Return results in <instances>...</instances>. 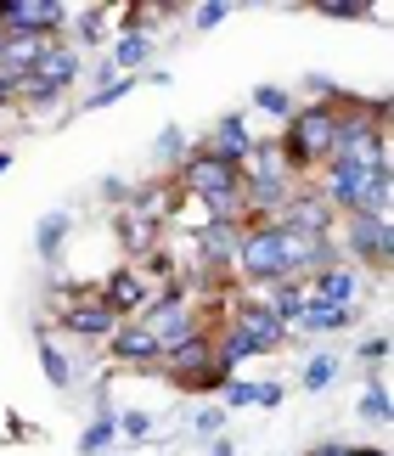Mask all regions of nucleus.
<instances>
[{
    "label": "nucleus",
    "instance_id": "obj_1",
    "mask_svg": "<svg viewBox=\"0 0 394 456\" xmlns=\"http://www.w3.org/2000/svg\"><path fill=\"white\" fill-rule=\"evenodd\" d=\"M332 147H338V108H327V102H310V108L288 113V135H282L276 152H288V175H299V169L327 164Z\"/></svg>",
    "mask_w": 394,
    "mask_h": 456
},
{
    "label": "nucleus",
    "instance_id": "obj_2",
    "mask_svg": "<svg viewBox=\"0 0 394 456\" xmlns=\"http://www.w3.org/2000/svg\"><path fill=\"white\" fill-rule=\"evenodd\" d=\"M389 175V147L366 152V158H327V208H344V215H366L372 186Z\"/></svg>",
    "mask_w": 394,
    "mask_h": 456
},
{
    "label": "nucleus",
    "instance_id": "obj_3",
    "mask_svg": "<svg viewBox=\"0 0 394 456\" xmlns=\"http://www.w3.org/2000/svg\"><path fill=\"white\" fill-rule=\"evenodd\" d=\"M181 186L214 208V220H231L237 203H242V169L226 164V158H214V152H192L186 158V164H181Z\"/></svg>",
    "mask_w": 394,
    "mask_h": 456
},
{
    "label": "nucleus",
    "instance_id": "obj_4",
    "mask_svg": "<svg viewBox=\"0 0 394 456\" xmlns=\"http://www.w3.org/2000/svg\"><path fill=\"white\" fill-rule=\"evenodd\" d=\"M237 265H242L248 282H293L288 276V232L276 220L248 225L237 237Z\"/></svg>",
    "mask_w": 394,
    "mask_h": 456
},
{
    "label": "nucleus",
    "instance_id": "obj_5",
    "mask_svg": "<svg viewBox=\"0 0 394 456\" xmlns=\"http://www.w3.org/2000/svg\"><path fill=\"white\" fill-rule=\"evenodd\" d=\"M141 332H147V338L158 344V355H164V349L186 344L192 332H203V327L192 322V310H186V299H181V288H164V299H158L147 315H141Z\"/></svg>",
    "mask_w": 394,
    "mask_h": 456
},
{
    "label": "nucleus",
    "instance_id": "obj_6",
    "mask_svg": "<svg viewBox=\"0 0 394 456\" xmlns=\"http://www.w3.org/2000/svg\"><path fill=\"white\" fill-rule=\"evenodd\" d=\"M344 248L355 259H372V265H389L394 254V232H389V215H349L344 220Z\"/></svg>",
    "mask_w": 394,
    "mask_h": 456
},
{
    "label": "nucleus",
    "instance_id": "obj_7",
    "mask_svg": "<svg viewBox=\"0 0 394 456\" xmlns=\"http://www.w3.org/2000/svg\"><path fill=\"white\" fill-rule=\"evenodd\" d=\"M62 6L57 0H0V28L6 34H57Z\"/></svg>",
    "mask_w": 394,
    "mask_h": 456
},
{
    "label": "nucleus",
    "instance_id": "obj_8",
    "mask_svg": "<svg viewBox=\"0 0 394 456\" xmlns=\"http://www.w3.org/2000/svg\"><path fill=\"white\" fill-rule=\"evenodd\" d=\"M304 293H310L316 305L355 310V299H361V271H349V265H327V271H316L310 282H304Z\"/></svg>",
    "mask_w": 394,
    "mask_h": 456
},
{
    "label": "nucleus",
    "instance_id": "obj_9",
    "mask_svg": "<svg viewBox=\"0 0 394 456\" xmlns=\"http://www.w3.org/2000/svg\"><path fill=\"white\" fill-rule=\"evenodd\" d=\"M231 327H242L248 338H254V349H276L282 338H288V322H282L265 299H242L237 315H231Z\"/></svg>",
    "mask_w": 394,
    "mask_h": 456
},
{
    "label": "nucleus",
    "instance_id": "obj_10",
    "mask_svg": "<svg viewBox=\"0 0 394 456\" xmlns=\"http://www.w3.org/2000/svg\"><path fill=\"white\" fill-rule=\"evenodd\" d=\"M45 51H51V34H6V40H0V68H12V74L23 79V74L40 68Z\"/></svg>",
    "mask_w": 394,
    "mask_h": 456
},
{
    "label": "nucleus",
    "instance_id": "obj_11",
    "mask_svg": "<svg viewBox=\"0 0 394 456\" xmlns=\"http://www.w3.org/2000/svg\"><path fill=\"white\" fill-rule=\"evenodd\" d=\"M164 361H169V372L186 383V378H197V372H209V366H214V338H209V332H192L186 344L164 349Z\"/></svg>",
    "mask_w": 394,
    "mask_h": 456
},
{
    "label": "nucleus",
    "instance_id": "obj_12",
    "mask_svg": "<svg viewBox=\"0 0 394 456\" xmlns=\"http://www.w3.org/2000/svg\"><path fill=\"white\" fill-rule=\"evenodd\" d=\"M68 332H79V338H113L119 315L102 299H79V305H68Z\"/></svg>",
    "mask_w": 394,
    "mask_h": 456
},
{
    "label": "nucleus",
    "instance_id": "obj_13",
    "mask_svg": "<svg viewBox=\"0 0 394 456\" xmlns=\"http://www.w3.org/2000/svg\"><path fill=\"white\" fill-rule=\"evenodd\" d=\"M203 152H214V158H226V164H248V152H254V142H248V130H242V118H220L214 125V142L203 147Z\"/></svg>",
    "mask_w": 394,
    "mask_h": 456
},
{
    "label": "nucleus",
    "instance_id": "obj_14",
    "mask_svg": "<svg viewBox=\"0 0 394 456\" xmlns=\"http://www.w3.org/2000/svg\"><path fill=\"white\" fill-rule=\"evenodd\" d=\"M102 305L113 310V315H124V310H141V305H147V282H141L135 271H119L113 282H107V293H102Z\"/></svg>",
    "mask_w": 394,
    "mask_h": 456
},
{
    "label": "nucleus",
    "instance_id": "obj_15",
    "mask_svg": "<svg viewBox=\"0 0 394 456\" xmlns=\"http://www.w3.org/2000/svg\"><path fill=\"white\" fill-rule=\"evenodd\" d=\"M113 355H119V361H130V366H141V361H164V355H158V344L147 338V332H141V322L113 332Z\"/></svg>",
    "mask_w": 394,
    "mask_h": 456
},
{
    "label": "nucleus",
    "instance_id": "obj_16",
    "mask_svg": "<svg viewBox=\"0 0 394 456\" xmlns=\"http://www.w3.org/2000/svg\"><path fill=\"white\" fill-rule=\"evenodd\" d=\"M237 225H231V220H214L209 225V232L203 237H197V242H203V259H209V265H214V259H220V265H231V259H237Z\"/></svg>",
    "mask_w": 394,
    "mask_h": 456
},
{
    "label": "nucleus",
    "instance_id": "obj_17",
    "mask_svg": "<svg viewBox=\"0 0 394 456\" xmlns=\"http://www.w3.org/2000/svg\"><path fill=\"white\" fill-rule=\"evenodd\" d=\"M349 315H355V310H338V305H316V299H310V305L299 310L293 327H304V332H338V327H349Z\"/></svg>",
    "mask_w": 394,
    "mask_h": 456
},
{
    "label": "nucleus",
    "instance_id": "obj_18",
    "mask_svg": "<svg viewBox=\"0 0 394 456\" xmlns=\"http://www.w3.org/2000/svg\"><path fill=\"white\" fill-rule=\"evenodd\" d=\"M310 305V293H304V282H271V310L282 315V322H299V310Z\"/></svg>",
    "mask_w": 394,
    "mask_h": 456
},
{
    "label": "nucleus",
    "instance_id": "obj_19",
    "mask_svg": "<svg viewBox=\"0 0 394 456\" xmlns=\"http://www.w3.org/2000/svg\"><path fill=\"white\" fill-rule=\"evenodd\" d=\"M361 417L366 423H389V389L383 383H372V389L361 395Z\"/></svg>",
    "mask_w": 394,
    "mask_h": 456
},
{
    "label": "nucleus",
    "instance_id": "obj_20",
    "mask_svg": "<svg viewBox=\"0 0 394 456\" xmlns=\"http://www.w3.org/2000/svg\"><path fill=\"white\" fill-rule=\"evenodd\" d=\"M332 372H338V361H332V355H316L310 366H304V389H310V395H316V389H327Z\"/></svg>",
    "mask_w": 394,
    "mask_h": 456
},
{
    "label": "nucleus",
    "instance_id": "obj_21",
    "mask_svg": "<svg viewBox=\"0 0 394 456\" xmlns=\"http://www.w3.org/2000/svg\"><path fill=\"white\" fill-rule=\"evenodd\" d=\"M141 57H147V40H141V34H124L119 51H113V62H119V68H135Z\"/></svg>",
    "mask_w": 394,
    "mask_h": 456
},
{
    "label": "nucleus",
    "instance_id": "obj_22",
    "mask_svg": "<svg viewBox=\"0 0 394 456\" xmlns=\"http://www.w3.org/2000/svg\"><path fill=\"white\" fill-rule=\"evenodd\" d=\"M40 361H45L51 383H57V389H68V361H62V349H57V344H40Z\"/></svg>",
    "mask_w": 394,
    "mask_h": 456
},
{
    "label": "nucleus",
    "instance_id": "obj_23",
    "mask_svg": "<svg viewBox=\"0 0 394 456\" xmlns=\"http://www.w3.org/2000/svg\"><path fill=\"white\" fill-rule=\"evenodd\" d=\"M254 102H259L265 113H293V108H288V91H282V85H259Z\"/></svg>",
    "mask_w": 394,
    "mask_h": 456
},
{
    "label": "nucleus",
    "instance_id": "obj_24",
    "mask_svg": "<svg viewBox=\"0 0 394 456\" xmlns=\"http://www.w3.org/2000/svg\"><path fill=\"white\" fill-rule=\"evenodd\" d=\"M226 406H259V383H226Z\"/></svg>",
    "mask_w": 394,
    "mask_h": 456
},
{
    "label": "nucleus",
    "instance_id": "obj_25",
    "mask_svg": "<svg viewBox=\"0 0 394 456\" xmlns=\"http://www.w3.org/2000/svg\"><path fill=\"white\" fill-rule=\"evenodd\" d=\"M62 232H68V215H51L45 225H40V254H51L62 242Z\"/></svg>",
    "mask_w": 394,
    "mask_h": 456
},
{
    "label": "nucleus",
    "instance_id": "obj_26",
    "mask_svg": "<svg viewBox=\"0 0 394 456\" xmlns=\"http://www.w3.org/2000/svg\"><path fill=\"white\" fill-rule=\"evenodd\" d=\"M107 440H113V423H107V417H102L96 428H85V440H79V451H102Z\"/></svg>",
    "mask_w": 394,
    "mask_h": 456
},
{
    "label": "nucleus",
    "instance_id": "obj_27",
    "mask_svg": "<svg viewBox=\"0 0 394 456\" xmlns=\"http://www.w3.org/2000/svg\"><path fill=\"white\" fill-rule=\"evenodd\" d=\"M226 17H231V6H214L209 0V6H197V28H214V23H226Z\"/></svg>",
    "mask_w": 394,
    "mask_h": 456
},
{
    "label": "nucleus",
    "instance_id": "obj_28",
    "mask_svg": "<svg viewBox=\"0 0 394 456\" xmlns=\"http://www.w3.org/2000/svg\"><path fill=\"white\" fill-rule=\"evenodd\" d=\"M321 17H366V6H344V0H327V6H316Z\"/></svg>",
    "mask_w": 394,
    "mask_h": 456
},
{
    "label": "nucleus",
    "instance_id": "obj_29",
    "mask_svg": "<svg viewBox=\"0 0 394 456\" xmlns=\"http://www.w3.org/2000/svg\"><path fill=\"white\" fill-rule=\"evenodd\" d=\"M181 147H186V142H181V130H164V135H158V152H164V158H175Z\"/></svg>",
    "mask_w": 394,
    "mask_h": 456
},
{
    "label": "nucleus",
    "instance_id": "obj_30",
    "mask_svg": "<svg viewBox=\"0 0 394 456\" xmlns=\"http://www.w3.org/2000/svg\"><path fill=\"white\" fill-rule=\"evenodd\" d=\"M17 85H23V79H17L12 68H0V102H12V96H17Z\"/></svg>",
    "mask_w": 394,
    "mask_h": 456
},
{
    "label": "nucleus",
    "instance_id": "obj_31",
    "mask_svg": "<svg viewBox=\"0 0 394 456\" xmlns=\"http://www.w3.org/2000/svg\"><path fill=\"white\" fill-rule=\"evenodd\" d=\"M361 355H366V361H383V355H389V338H366Z\"/></svg>",
    "mask_w": 394,
    "mask_h": 456
},
{
    "label": "nucleus",
    "instance_id": "obj_32",
    "mask_svg": "<svg viewBox=\"0 0 394 456\" xmlns=\"http://www.w3.org/2000/svg\"><path fill=\"white\" fill-rule=\"evenodd\" d=\"M147 423H152V417H147V411H130V417H124V423H119V428H130V434H147Z\"/></svg>",
    "mask_w": 394,
    "mask_h": 456
},
{
    "label": "nucleus",
    "instance_id": "obj_33",
    "mask_svg": "<svg viewBox=\"0 0 394 456\" xmlns=\"http://www.w3.org/2000/svg\"><path fill=\"white\" fill-rule=\"evenodd\" d=\"M220 428V411H197V434H214Z\"/></svg>",
    "mask_w": 394,
    "mask_h": 456
},
{
    "label": "nucleus",
    "instance_id": "obj_34",
    "mask_svg": "<svg viewBox=\"0 0 394 456\" xmlns=\"http://www.w3.org/2000/svg\"><path fill=\"white\" fill-rule=\"evenodd\" d=\"M310 456H349V445H316Z\"/></svg>",
    "mask_w": 394,
    "mask_h": 456
},
{
    "label": "nucleus",
    "instance_id": "obj_35",
    "mask_svg": "<svg viewBox=\"0 0 394 456\" xmlns=\"http://www.w3.org/2000/svg\"><path fill=\"white\" fill-rule=\"evenodd\" d=\"M349 456H389V451H372V445H349Z\"/></svg>",
    "mask_w": 394,
    "mask_h": 456
},
{
    "label": "nucleus",
    "instance_id": "obj_36",
    "mask_svg": "<svg viewBox=\"0 0 394 456\" xmlns=\"http://www.w3.org/2000/svg\"><path fill=\"white\" fill-rule=\"evenodd\" d=\"M6 169H12V158H6V152H0V175H6Z\"/></svg>",
    "mask_w": 394,
    "mask_h": 456
},
{
    "label": "nucleus",
    "instance_id": "obj_37",
    "mask_svg": "<svg viewBox=\"0 0 394 456\" xmlns=\"http://www.w3.org/2000/svg\"><path fill=\"white\" fill-rule=\"evenodd\" d=\"M0 40H6V28H0Z\"/></svg>",
    "mask_w": 394,
    "mask_h": 456
}]
</instances>
